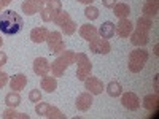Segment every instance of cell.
<instances>
[{
    "instance_id": "6da1fadb",
    "label": "cell",
    "mask_w": 159,
    "mask_h": 119,
    "mask_svg": "<svg viewBox=\"0 0 159 119\" xmlns=\"http://www.w3.org/2000/svg\"><path fill=\"white\" fill-rule=\"evenodd\" d=\"M24 21L18 13L7 10L3 13H0V32L5 35H16L22 30Z\"/></svg>"
},
{
    "instance_id": "7a4b0ae2",
    "label": "cell",
    "mask_w": 159,
    "mask_h": 119,
    "mask_svg": "<svg viewBox=\"0 0 159 119\" xmlns=\"http://www.w3.org/2000/svg\"><path fill=\"white\" fill-rule=\"evenodd\" d=\"M76 62V52L75 51H62L56 57V60L51 64V73L52 76H62L70 65Z\"/></svg>"
},
{
    "instance_id": "3957f363",
    "label": "cell",
    "mask_w": 159,
    "mask_h": 119,
    "mask_svg": "<svg viewBox=\"0 0 159 119\" xmlns=\"http://www.w3.org/2000/svg\"><path fill=\"white\" fill-rule=\"evenodd\" d=\"M147 60H148V51L143 49V48H137L134 51H130L127 67H129V70L132 73H139V72L143 70Z\"/></svg>"
},
{
    "instance_id": "277c9868",
    "label": "cell",
    "mask_w": 159,
    "mask_h": 119,
    "mask_svg": "<svg viewBox=\"0 0 159 119\" xmlns=\"http://www.w3.org/2000/svg\"><path fill=\"white\" fill-rule=\"evenodd\" d=\"M62 10V2L61 0H48L45 5L40 7V15L45 22H51L54 21V18L57 16V13Z\"/></svg>"
},
{
    "instance_id": "5b68a950",
    "label": "cell",
    "mask_w": 159,
    "mask_h": 119,
    "mask_svg": "<svg viewBox=\"0 0 159 119\" xmlns=\"http://www.w3.org/2000/svg\"><path fill=\"white\" fill-rule=\"evenodd\" d=\"M76 78L80 81H84V79L91 75L92 70V64L89 60V57L83 52H76Z\"/></svg>"
},
{
    "instance_id": "8992f818",
    "label": "cell",
    "mask_w": 159,
    "mask_h": 119,
    "mask_svg": "<svg viewBox=\"0 0 159 119\" xmlns=\"http://www.w3.org/2000/svg\"><path fill=\"white\" fill-rule=\"evenodd\" d=\"M54 22L56 25H59V27L64 30V33L65 35H72V33H75V30H76V24H75V21L70 18V15L67 11H64V10H61L59 13H57V16L54 18Z\"/></svg>"
},
{
    "instance_id": "52a82bcc",
    "label": "cell",
    "mask_w": 159,
    "mask_h": 119,
    "mask_svg": "<svg viewBox=\"0 0 159 119\" xmlns=\"http://www.w3.org/2000/svg\"><path fill=\"white\" fill-rule=\"evenodd\" d=\"M35 113L38 116H45V117H49V119H65V114L57 107H52V105L42 102V100H40V103L35 105Z\"/></svg>"
},
{
    "instance_id": "ba28073f",
    "label": "cell",
    "mask_w": 159,
    "mask_h": 119,
    "mask_svg": "<svg viewBox=\"0 0 159 119\" xmlns=\"http://www.w3.org/2000/svg\"><path fill=\"white\" fill-rule=\"evenodd\" d=\"M46 43H48L49 52H52V54H61L65 49V43H64V38H62L61 32H48Z\"/></svg>"
},
{
    "instance_id": "9c48e42d",
    "label": "cell",
    "mask_w": 159,
    "mask_h": 119,
    "mask_svg": "<svg viewBox=\"0 0 159 119\" xmlns=\"http://www.w3.org/2000/svg\"><path fill=\"white\" fill-rule=\"evenodd\" d=\"M89 48L91 51L94 52V54H108V52L111 51V45L108 40H105V38H94L92 42H89Z\"/></svg>"
},
{
    "instance_id": "30bf717a",
    "label": "cell",
    "mask_w": 159,
    "mask_h": 119,
    "mask_svg": "<svg viewBox=\"0 0 159 119\" xmlns=\"http://www.w3.org/2000/svg\"><path fill=\"white\" fill-rule=\"evenodd\" d=\"M121 105L129 111H135L140 108V99L134 92H124L121 94Z\"/></svg>"
},
{
    "instance_id": "8fae6325",
    "label": "cell",
    "mask_w": 159,
    "mask_h": 119,
    "mask_svg": "<svg viewBox=\"0 0 159 119\" xmlns=\"http://www.w3.org/2000/svg\"><path fill=\"white\" fill-rule=\"evenodd\" d=\"M84 86H86L88 92H91L92 95H99V94H102V90L105 89V87H103V83L100 81V79L96 78V76H91V75L84 79Z\"/></svg>"
},
{
    "instance_id": "7c38bea8",
    "label": "cell",
    "mask_w": 159,
    "mask_h": 119,
    "mask_svg": "<svg viewBox=\"0 0 159 119\" xmlns=\"http://www.w3.org/2000/svg\"><path fill=\"white\" fill-rule=\"evenodd\" d=\"M92 102H94V99H92L91 92H81V94L76 97L75 107H76V110H80V111H88V110L92 107Z\"/></svg>"
},
{
    "instance_id": "4fadbf2b",
    "label": "cell",
    "mask_w": 159,
    "mask_h": 119,
    "mask_svg": "<svg viewBox=\"0 0 159 119\" xmlns=\"http://www.w3.org/2000/svg\"><path fill=\"white\" fill-rule=\"evenodd\" d=\"M132 29H134V24H132L127 18L119 19V22L115 25V33H118L121 38H127L132 33Z\"/></svg>"
},
{
    "instance_id": "5bb4252c",
    "label": "cell",
    "mask_w": 159,
    "mask_h": 119,
    "mask_svg": "<svg viewBox=\"0 0 159 119\" xmlns=\"http://www.w3.org/2000/svg\"><path fill=\"white\" fill-rule=\"evenodd\" d=\"M129 37H130V43L134 45V46H139V48L148 45V42H150L148 32H143V30H139V29H135Z\"/></svg>"
},
{
    "instance_id": "9a60e30c",
    "label": "cell",
    "mask_w": 159,
    "mask_h": 119,
    "mask_svg": "<svg viewBox=\"0 0 159 119\" xmlns=\"http://www.w3.org/2000/svg\"><path fill=\"white\" fill-rule=\"evenodd\" d=\"M49 70H51V65L48 64V60L45 57H37L34 60V72H35V75L45 76V75L49 73Z\"/></svg>"
},
{
    "instance_id": "2e32d148",
    "label": "cell",
    "mask_w": 159,
    "mask_h": 119,
    "mask_svg": "<svg viewBox=\"0 0 159 119\" xmlns=\"http://www.w3.org/2000/svg\"><path fill=\"white\" fill-rule=\"evenodd\" d=\"M80 35H81V38H84L86 42H92L97 35V29L94 27V25H91V24H83L81 27H80Z\"/></svg>"
},
{
    "instance_id": "e0dca14e",
    "label": "cell",
    "mask_w": 159,
    "mask_h": 119,
    "mask_svg": "<svg viewBox=\"0 0 159 119\" xmlns=\"http://www.w3.org/2000/svg\"><path fill=\"white\" fill-rule=\"evenodd\" d=\"M157 10H159V0H147L142 11H143V16L154 18L157 15Z\"/></svg>"
},
{
    "instance_id": "ac0fdd59",
    "label": "cell",
    "mask_w": 159,
    "mask_h": 119,
    "mask_svg": "<svg viewBox=\"0 0 159 119\" xmlns=\"http://www.w3.org/2000/svg\"><path fill=\"white\" fill-rule=\"evenodd\" d=\"M25 84H27V76H25L24 73H18L11 78V81H10V87L13 90H22L25 87Z\"/></svg>"
},
{
    "instance_id": "d6986e66",
    "label": "cell",
    "mask_w": 159,
    "mask_h": 119,
    "mask_svg": "<svg viewBox=\"0 0 159 119\" xmlns=\"http://www.w3.org/2000/svg\"><path fill=\"white\" fill-rule=\"evenodd\" d=\"M21 8H22V11L25 13V15L32 16V15H35V13L40 11V0H24Z\"/></svg>"
},
{
    "instance_id": "ffe728a7",
    "label": "cell",
    "mask_w": 159,
    "mask_h": 119,
    "mask_svg": "<svg viewBox=\"0 0 159 119\" xmlns=\"http://www.w3.org/2000/svg\"><path fill=\"white\" fill-rule=\"evenodd\" d=\"M46 37H48V29L46 27H35L30 32V40L34 43H43V42H46Z\"/></svg>"
},
{
    "instance_id": "44dd1931",
    "label": "cell",
    "mask_w": 159,
    "mask_h": 119,
    "mask_svg": "<svg viewBox=\"0 0 159 119\" xmlns=\"http://www.w3.org/2000/svg\"><path fill=\"white\" fill-rule=\"evenodd\" d=\"M143 107L147 108L148 111H157V107H159V97H157V94H148V95H145Z\"/></svg>"
},
{
    "instance_id": "7402d4cb",
    "label": "cell",
    "mask_w": 159,
    "mask_h": 119,
    "mask_svg": "<svg viewBox=\"0 0 159 119\" xmlns=\"http://www.w3.org/2000/svg\"><path fill=\"white\" fill-rule=\"evenodd\" d=\"M42 89L45 90V92H54L56 90V87H57V79L54 78V76H48V75H45L43 78H42Z\"/></svg>"
},
{
    "instance_id": "603a6c76",
    "label": "cell",
    "mask_w": 159,
    "mask_h": 119,
    "mask_svg": "<svg viewBox=\"0 0 159 119\" xmlns=\"http://www.w3.org/2000/svg\"><path fill=\"white\" fill-rule=\"evenodd\" d=\"M97 32H99V33H100V37H102V38H105V40L113 38V37H115V24H113V22H110V21L103 22Z\"/></svg>"
},
{
    "instance_id": "cb8c5ba5",
    "label": "cell",
    "mask_w": 159,
    "mask_h": 119,
    "mask_svg": "<svg viewBox=\"0 0 159 119\" xmlns=\"http://www.w3.org/2000/svg\"><path fill=\"white\" fill-rule=\"evenodd\" d=\"M5 103H7V107H10V108L19 107V103H21V95H19V92H18V90L8 92V94L5 95Z\"/></svg>"
},
{
    "instance_id": "d4e9b609",
    "label": "cell",
    "mask_w": 159,
    "mask_h": 119,
    "mask_svg": "<svg viewBox=\"0 0 159 119\" xmlns=\"http://www.w3.org/2000/svg\"><path fill=\"white\" fill-rule=\"evenodd\" d=\"M113 15L118 16L119 19H126L130 15V8L127 3H116L113 7Z\"/></svg>"
},
{
    "instance_id": "484cf974",
    "label": "cell",
    "mask_w": 159,
    "mask_h": 119,
    "mask_svg": "<svg viewBox=\"0 0 159 119\" xmlns=\"http://www.w3.org/2000/svg\"><path fill=\"white\" fill-rule=\"evenodd\" d=\"M137 29L139 30H143V32H150L153 29V21L151 18H147V16H140L137 19Z\"/></svg>"
},
{
    "instance_id": "4316f807",
    "label": "cell",
    "mask_w": 159,
    "mask_h": 119,
    "mask_svg": "<svg viewBox=\"0 0 159 119\" xmlns=\"http://www.w3.org/2000/svg\"><path fill=\"white\" fill-rule=\"evenodd\" d=\"M107 94L110 97H119L123 94V87L121 84H119L118 81H110L108 86H107Z\"/></svg>"
},
{
    "instance_id": "83f0119b",
    "label": "cell",
    "mask_w": 159,
    "mask_h": 119,
    "mask_svg": "<svg viewBox=\"0 0 159 119\" xmlns=\"http://www.w3.org/2000/svg\"><path fill=\"white\" fill-rule=\"evenodd\" d=\"M3 119H29V114H24V113H18V111H15V108H10L8 107V110H5L3 111Z\"/></svg>"
},
{
    "instance_id": "f1b7e54d",
    "label": "cell",
    "mask_w": 159,
    "mask_h": 119,
    "mask_svg": "<svg viewBox=\"0 0 159 119\" xmlns=\"http://www.w3.org/2000/svg\"><path fill=\"white\" fill-rule=\"evenodd\" d=\"M84 16L89 19V21H96L99 18V10L96 7H92V5H88L84 8Z\"/></svg>"
},
{
    "instance_id": "f546056e",
    "label": "cell",
    "mask_w": 159,
    "mask_h": 119,
    "mask_svg": "<svg viewBox=\"0 0 159 119\" xmlns=\"http://www.w3.org/2000/svg\"><path fill=\"white\" fill-rule=\"evenodd\" d=\"M29 100L34 102V103H38L40 100H42V92H40L38 89H32L29 92Z\"/></svg>"
},
{
    "instance_id": "4dcf8cb0",
    "label": "cell",
    "mask_w": 159,
    "mask_h": 119,
    "mask_svg": "<svg viewBox=\"0 0 159 119\" xmlns=\"http://www.w3.org/2000/svg\"><path fill=\"white\" fill-rule=\"evenodd\" d=\"M7 83H8V75L5 72H0V89H2Z\"/></svg>"
},
{
    "instance_id": "1f68e13d",
    "label": "cell",
    "mask_w": 159,
    "mask_h": 119,
    "mask_svg": "<svg viewBox=\"0 0 159 119\" xmlns=\"http://www.w3.org/2000/svg\"><path fill=\"white\" fill-rule=\"evenodd\" d=\"M102 5L105 8H113L116 5V0H102Z\"/></svg>"
},
{
    "instance_id": "d6a6232c",
    "label": "cell",
    "mask_w": 159,
    "mask_h": 119,
    "mask_svg": "<svg viewBox=\"0 0 159 119\" xmlns=\"http://www.w3.org/2000/svg\"><path fill=\"white\" fill-rule=\"evenodd\" d=\"M7 54H5V52L3 51H0V67H3V65L7 64Z\"/></svg>"
},
{
    "instance_id": "836d02e7",
    "label": "cell",
    "mask_w": 159,
    "mask_h": 119,
    "mask_svg": "<svg viewBox=\"0 0 159 119\" xmlns=\"http://www.w3.org/2000/svg\"><path fill=\"white\" fill-rule=\"evenodd\" d=\"M10 3H11V0H0V5H2V7H7Z\"/></svg>"
},
{
    "instance_id": "e575fe53",
    "label": "cell",
    "mask_w": 159,
    "mask_h": 119,
    "mask_svg": "<svg viewBox=\"0 0 159 119\" xmlns=\"http://www.w3.org/2000/svg\"><path fill=\"white\" fill-rule=\"evenodd\" d=\"M78 2H81V3H86V5H92V3H94V0H78Z\"/></svg>"
},
{
    "instance_id": "d590c367",
    "label": "cell",
    "mask_w": 159,
    "mask_h": 119,
    "mask_svg": "<svg viewBox=\"0 0 159 119\" xmlns=\"http://www.w3.org/2000/svg\"><path fill=\"white\" fill-rule=\"evenodd\" d=\"M46 2H48V0H40V7H42V5H45Z\"/></svg>"
},
{
    "instance_id": "8d00e7d4",
    "label": "cell",
    "mask_w": 159,
    "mask_h": 119,
    "mask_svg": "<svg viewBox=\"0 0 159 119\" xmlns=\"http://www.w3.org/2000/svg\"><path fill=\"white\" fill-rule=\"evenodd\" d=\"M0 8H2V5H0ZM0 13H2V11H0Z\"/></svg>"
}]
</instances>
